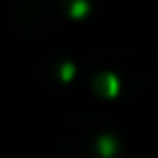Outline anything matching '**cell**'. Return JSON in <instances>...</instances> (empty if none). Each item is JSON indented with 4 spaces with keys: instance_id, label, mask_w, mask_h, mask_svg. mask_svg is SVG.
I'll return each mask as SVG.
<instances>
[{
    "instance_id": "6da1fadb",
    "label": "cell",
    "mask_w": 158,
    "mask_h": 158,
    "mask_svg": "<svg viewBox=\"0 0 158 158\" xmlns=\"http://www.w3.org/2000/svg\"><path fill=\"white\" fill-rule=\"evenodd\" d=\"M94 89L101 94V96H116L118 94V79L114 77V74H101V77H96V81H94Z\"/></svg>"
},
{
    "instance_id": "7a4b0ae2",
    "label": "cell",
    "mask_w": 158,
    "mask_h": 158,
    "mask_svg": "<svg viewBox=\"0 0 158 158\" xmlns=\"http://www.w3.org/2000/svg\"><path fill=\"white\" fill-rule=\"evenodd\" d=\"M96 146H99V156H101V158H114V156H116V151H118V146H116V138H114V136H99Z\"/></svg>"
},
{
    "instance_id": "3957f363",
    "label": "cell",
    "mask_w": 158,
    "mask_h": 158,
    "mask_svg": "<svg viewBox=\"0 0 158 158\" xmlns=\"http://www.w3.org/2000/svg\"><path fill=\"white\" fill-rule=\"evenodd\" d=\"M86 10H89V2H86V0H77V2L72 5V15H74V17H81Z\"/></svg>"
},
{
    "instance_id": "277c9868",
    "label": "cell",
    "mask_w": 158,
    "mask_h": 158,
    "mask_svg": "<svg viewBox=\"0 0 158 158\" xmlns=\"http://www.w3.org/2000/svg\"><path fill=\"white\" fill-rule=\"evenodd\" d=\"M72 74H74V67H72V64H64V69H62V79L67 81V79H72Z\"/></svg>"
}]
</instances>
